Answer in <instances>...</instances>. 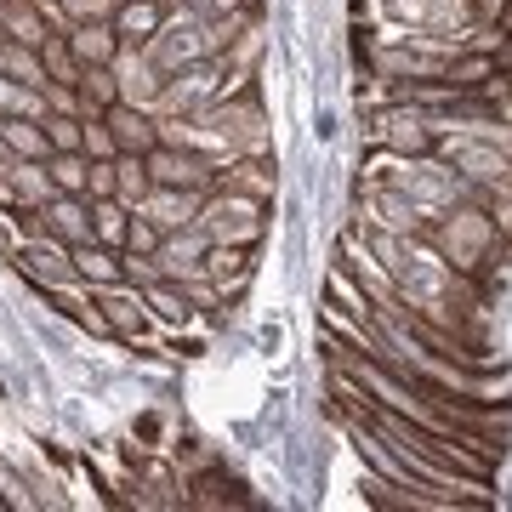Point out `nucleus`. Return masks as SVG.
I'll use <instances>...</instances> for the list:
<instances>
[{"mask_svg":"<svg viewBox=\"0 0 512 512\" xmlns=\"http://www.w3.org/2000/svg\"><path fill=\"white\" fill-rule=\"evenodd\" d=\"M35 211H40V222H46L57 239H69V245L92 239V200H86V194H52V200L35 205Z\"/></svg>","mask_w":512,"mask_h":512,"instance_id":"obj_8","label":"nucleus"},{"mask_svg":"<svg viewBox=\"0 0 512 512\" xmlns=\"http://www.w3.org/2000/svg\"><path fill=\"white\" fill-rule=\"evenodd\" d=\"M80 114H103L120 103V86H114V69H80Z\"/></svg>","mask_w":512,"mask_h":512,"instance_id":"obj_17","label":"nucleus"},{"mask_svg":"<svg viewBox=\"0 0 512 512\" xmlns=\"http://www.w3.org/2000/svg\"><path fill=\"white\" fill-rule=\"evenodd\" d=\"M126 228H131V211L120 200H92V239L126 251Z\"/></svg>","mask_w":512,"mask_h":512,"instance_id":"obj_18","label":"nucleus"},{"mask_svg":"<svg viewBox=\"0 0 512 512\" xmlns=\"http://www.w3.org/2000/svg\"><path fill=\"white\" fill-rule=\"evenodd\" d=\"M74 274L86 285H114V279H126V251H114L103 239H80L74 245Z\"/></svg>","mask_w":512,"mask_h":512,"instance_id":"obj_12","label":"nucleus"},{"mask_svg":"<svg viewBox=\"0 0 512 512\" xmlns=\"http://www.w3.org/2000/svg\"><path fill=\"white\" fill-rule=\"evenodd\" d=\"M80 120H86V137H80V154H86V160H114V154H120V143H114L109 120H103V114H80Z\"/></svg>","mask_w":512,"mask_h":512,"instance_id":"obj_19","label":"nucleus"},{"mask_svg":"<svg viewBox=\"0 0 512 512\" xmlns=\"http://www.w3.org/2000/svg\"><path fill=\"white\" fill-rule=\"evenodd\" d=\"M484 211H490L495 234H501V239H507V245H512V194H501V188H495L490 200H484Z\"/></svg>","mask_w":512,"mask_h":512,"instance_id":"obj_23","label":"nucleus"},{"mask_svg":"<svg viewBox=\"0 0 512 512\" xmlns=\"http://www.w3.org/2000/svg\"><path fill=\"white\" fill-rule=\"evenodd\" d=\"M222 183L239 188V194H256V200H274V154H234V160L222 165Z\"/></svg>","mask_w":512,"mask_h":512,"instance_id":"obj_10","label":"nucleus"},{"mask_svg":"<svg viewBox=\"0 0 512 512\" xmlns=\"http://www.w3.org/2000/svg\"><path fill=\"white\" fill-rule=\"evenodd\" d=\"M194 228H200L211 245H262V234H268V200L239 194V188L222 183L217 194H205Z\"/></svg>","mask_w":512,"mask_h":512,"instance_id":"obj_2","label":"nucleus"},{"mask_svg":"<svg viewBox=\"0 0 512 512\" xmlns=\"http://www.w3.org/2000/svg\"><path fill=\"white\" fill-rule=\"evenodd\" d=\"M359 222L376 234H427L433 217L404 188H359Z\"/></svg>","mask_w":512,"mask_h":512,"instance_id":"obj_5","label":"nucleus"},{"mask_svg":"<svg viewBox=\"0 0 512 512\" xmlns=\"http://www.w3.org/2000/svg\"><path fill=\"white\" fill-rule=\"evenodd\" d=\"M370 143L376 148H393V154H433V126H427V109H416V103H399V97H387V103H376L365 120Z\"/></svg>","mask_w":512,"mask_h":512,"instance_id":"obj_3","label":"nucleus"},{"mask_svg":"<svg viewBox=\"0 0 512 512\" xmlns=\"http://www.w3.org/2000/svg\"><path fill=\"white\" fill-rule=\"evenodd\" d=\"M0 143L12 160H52V137H46V120H0Z\"/></svg>","mask_w":512,"mask_h":512,"instance_id":"obj_13","label":"nucleus"},{"mask_svg":"<svg viewBox=\"0 0 512 512\" xmlns=\"http://www.w3.org/2000/svg\"><path fill=\"white\" fill-rule=\"evenodd\" d=\"M188 6H194L200 18H228V12H239V6H245V0H188Z\"/></svg>","mask_w":512,"mask_h":512,"instance_id":"obj_25","label":"nucleus"},{"mask_svg":"<svg viewBox=\"0 0 512 512\" xmlns=\"http://www.w3.org/2000/svg\"><path fill=\"white\" fill-rule=\"evenodd\" d=\"M63 40H69V52L80 69H109L114 57H120V35H114L109 23H74Z\"/></svg>","mask_w":512,"mask_h":512,"instance_id":"obj_9","label":"nucleus"},{"mask_svg":"<svg viewBox=\"0 0 512 512\" xmlns=\"http://www.w3.org/2000/svg\"><path fill=\"white\" fill-rule=\"evenodd\" d=\"M154 251H160V228H154L148 217H137V211H131V228H126V256H154Z\"/></svg>","mask_w":512,"mask_h":512,"instance_id":"obj_21","label":"nucleus"},{"mask_svg":"<svg viewBox=\"0 0 512 512\" xmlns=\"http://www.w3.org/2000/svg\"><path fill=\"white\" fill-rule=\"evenodd\" d=\"M433 154H439L456 177H467V183H478V188H501L512 177L507 154L495 143H484V137H467V131H444L439 143H433Z\"/></svg>","mask_w":512,"mask_h":512,"instance_id":"obj_4","label":"nucleus"},{"mask_svg":"<svg viewBox=\"0 0 512 512\" xmlns=\"http://www.w3.org/2000/svg\"><path fill=\"white\" fill-rule=\"evenodd\" d=\"M46 137H52V154H69L86 137V120L80 114H46Z\"/></svg>","mask_w":512,"mask_h":512,"instance_id":"obj_20","label":"nucleus"},{"mask_svg":"<svg viewBox=\"0 0 512 512\" xmlns=\"http://www.w3.org/2000/svg\"><path fill=\"white\" fill-rule=\"evenodd\" d=\"M148 171H143V154H114V200L126 205V211H137V200L148 194Z\"/></svg>","mask_w":512,"mask_h":512,"instance_id":"obj_16","label":"nucleus"},{"mask_svg":"<svg viewBox=\"0 0 512 512\" xmlns=\"http://www.w3.org/2000/svg\"><path fill=\"white\" fill-rule=\"evenodd\" d=\"M0 74H6V80H29V86H46V63H40V46H23V40H0Z\"/></svg>","mask_w":512,"mask_h":512,"instance_id":"obj_14","label":"nucleus"},{"mask_svg":"<svg viewBox=\"0 0 512 512\" xmlns=\"http://www.w3.org/2000/svg\"><path fill=\"white\" fill-rule=\"evenodd\" d=\"M86 200H114V160H92V183H86Z\"/></svg>","mask_w":512,"mask_h":512,"instance_id":"obj_24","label":"nucleus"},{"mask_svg":"<svg viewBox=\"0 0 512 512\" xmlns=\"http://www.w3.org/2000/svg\"><path fill=\"white\" fill-rule=\"evenodd\" d=\"M114 6H120V0H63V12H69L74 23H109Z\"/></svg>","mask_w":512,"mask_h":512,"instance_id":"obj_22","label":"nucleus"},{"mask_svg":"<svg viewBox=\"0 0 512 512\" xmlns=\"http://www.w3.org/2000/svg\"><path fill=\"white\" fill-rule=\"evenodd\" d=\"M46 177H52L57 194H86V183H92V160H86L80 148L52 154V160H46Z\"/></svg>","mask_w":512,"mask_h":512,"instance_id":"obj_15","label":"nucleus"},{"mask_svg":"<svg viewBox=\"0 0 512 512\" xmlns=\"http://www.w3.org/2000/svg\"><path fill=\"white\" fill-rule=\"evenodd\" d=\"M427 239H433V251H439L456 274H478V279L490 268V251L501 245L490 211H484V205H467V200L427 222Z\"/></svg>","mask_w":512,"mask_h":512,"instance_id":"obj_1","label":"nucleus"},{"mask_svg":"<svg viewBox=\"0 0 512 512\" xmlns=\"http://www.w3.org/2000/svg\"><path fill=\"white\" fill-rule=\"evenodd\" d=\"M501 194H512V177H507V183H501Z\"/></svg>","mask_w":512,"mask_h":512,"instance_id":"obj_26","label":"nucleus"},{"mask_svg":"<svg viewBox=\"0 0 512 512\" xmlns=\"http://www.w3.org/2000/svg\"><path fill=\"white\" fill-rule=\"evenodd\" d=\"M103 120H109L120 154H143V148L160 143V137H154V114L137 109V103H114V109H103Z\"/></svg>","mask_w":512,"mask_h":512,"instance_id":"obj_11","label":"nucleus"},{"mask_svg":"<svg viewBox=\"0 0 512 512\" xmlns=\"http://www.w3.org/2000/svg\"><path fill=\"white\" fill-rule=\"evenodd\" d=\"M200 205H205V194H188V188H165V183H154L137 200V217H148L160 234H177V228H194V217H200Z\"/></svg>","mask_w":512,"mask_h":512,"instance_id":"obj_6","label":"nucleus"},{"mask_svg":"<svg viewBox=\"0 0 512 512\" xmlns=\"http://www.w3.org/2000/svg\"><path fill=\"white\" fill-rule=\"evenodd\" d=\"M205 251H211V239L200 228H177V234H160V251L148 256V262H154L160 279H188V274H200Z\"/></svg>","mask_w":512,"mask_h":512,"instance_id":"obj_7","label":"nucleus"}]
</instances>
